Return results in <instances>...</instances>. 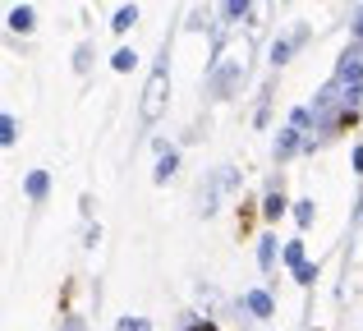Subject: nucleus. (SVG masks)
Segmentation results:
<instances>
[{
    "instance_id": "6ab92c4d",
    "label": "nucleus",
    "mask_w": 363,
    "mask_h": 331,
    "mask_svg": "<svg viewBox=\"0 0 363 331\" xmlns=\"http://www.w3.org/2000/svg\"><path fill=\"white\" fill-rule=\"evenodd\" d=\"M313 281H318V267H308V262H303V267H299V286H313Z\"/></svg>"
},
{
    "instance_id": "2eb2a0df",
    "label": "nucleus",
    "mask_w": 363,
    "mask_h": 331,
    "mask_svg": "<svg viewBox=\"0 0 363 331\" xmlns=\"http://www.w3.org/2000/svg\"><path fill=\"white\" fill-rule=\"evenodd\" d=\"M313 212H318V207H313V198L294 203V221H299V225H308V221H313Z\"/></svg>"
},
{
    "instance_id": "f8f14e48",
    "label": "nucleus",
    "mask_w": 363,
    "mask_h": 331,
    "mask_svg": "<svg viewBox=\"0 0 363 331\" xmlns=\"http://www.w3.org/2000/svg\"><path fill=\"white\" fill-rule=\"evenodd\" d=\"M111 64H116V69H120V74H129V69H133V64H138V55H133V51H129V46H120V51H116V55H111Z\"/></svg>"
},
{
    "instance_id": "4468645a",
    "label": "nucleus",
    "mask_w": 363,
    "mask_h": 331,
    "mask_svg": "<svg viewBox=\"0 0 363 331\" xmlns=\"http://www.w3.org/2000/svg\"><path fill=\"white\" fill-rule=\"evenodd\" d=\"M285 262H290L294 271L303 267V240H290V244H285Z\"/></svg>"
},
{
    "instance_id": "423d86ee",
    "label": "nucleus",
    "mask_w": 363,
    "mask_h": 331,
    "mask_svg": "<svg viewBox=\"0 0 363 331\" xmlns=\"http://www.w3.org/2000/svg\"><path fill=\"white\" fill-rule=\"evenodd\" d=\"M175 166H179V157L170 152V147H161V162H157V184H166V179L175 175Z\"/></svg>"
},
{
    "instance_id": "f03ea898",
    "label": "nucleus",
    "mask_w": 363,
    "mask_h": 331,
    "mask_svg": "<svg viewBox=\"0 0 363 331\" xmlns=\"http://www.w3.org/2000/svg\"><path fill=\"white\" fill-rule=\"evenodd\" d=\"M336 83H354V88H363V51H350L345 60H340Z\"/></svg>"
},
{
    "instance_id": "412c9836",
    "label": "nucleus",
    "mask_w": 363,
    "mask_h": 331,
    "mask_svg": "<svg viewBox=\"0 0 363 331\" xmlns=\"http://www.w3.org/2000/svg\"><path fill=\"white\" fill-rule=\"evenodd\" d=\"M354 33L363 37V9H359V14H354Z\"/></svg>"
},
{
    "instance_id": "aec40b11",
    "label": "nucleus",
    "mask_w": 363,
    "mask_h": 331,
    "mask_svg": "<svg viewBox=\"0 0 363 331\" xmlns=\"http://www.w3.org/2000/svg\"><path fill=\"white\" fill-rule=\"evenodd\" d=\"M120 331H152V327L143 322V318H133V322H129V318H124V322H120Z\"/></svg>"
},
{
    "instance_id": "1a4fd4ad",
    "label": "nucleus",
    "mask_w": 363,
    "mask_h": 331,
    "mask_svg": "<svg viewBox=\"0 0 363 331\" xmlns=\"http://www.w3.org/2000/svg\"><path fill=\"white\" fill-rule=\"evenodd\" d=\"M262 216H267V221H276V216H285V198L276 193V189L267 193V203H262Z\"/></svg>"
},
{
    "instance_id": "6e6552de",
    "label": "nucleus",
    "mask_w": 363,
    "mask_h": 331,
    "mask_svg": "<svg viewBox=\"0 0 363 331\" xmlns=\"http://www.w3.org/2000/svg\"><path fill=\"white\" fill-rule=\"evenodd\" d=\"M133 23H138V9L124 5V9H116V23H111V28H116V33H129Z\"/></svg>"
},
{
    "instance_id": "dca6fc26",
    "label": "nucleus",
    "mask_w": 363,
    "mask_h": 331,
    "mask_svg": "<svg viewBox=\"0 0 363 331\" xmlns=\"http://www.w3.org/2000/svg\"><path fill=\"white\" fill-rule=\"evenodd\" d=\"M313 120H318V116H313L308 106H299V111H294V116H290V125H294V129H299V134H303V129H308Z\"/></svg>"
},
{
    "instance_id": "9b49d317",
    "label": "nucleus",
    "mask_w": 363,
    "mask_h": 331,
    "mask_svg": "<svg viewBox=\"0 0 363 331\" xmlns=\"http://www.w3.org/2000/svg\"><path fill=\"white\" fill-rule=\"evenodd\" d=\"M257 262H262V267H272V262H276V235L257 240Z\"/></svg>"
},
{
    "instance_id": "39448f33",
    "label": "nucleus",
    "mask_w": 363,
    "mask_h": 331,
    "mask_svg": "<svg viewBox=\"0 0 363 331\" xmlns=\"http://www.w3.org/2000/svg\"><path fill=\"white\" fill-rule=\"evenodd\" d=\"M9 28H14V33H33V9L14 5V9H9Z\"/></svg>"
},
{
    "instance_id": "7ed1b4c3",
    "label": "nucleus",
    "mask_w": 363,
    "mask_h": 331,
    "mask_svg": "<svg viewBox=\"0 0 363 331\" xmlns=\"http://www.w3.org/2000/svg\"><path fill=\"white\" fill-rule=\"evenodd\" d=\"M299 147H308L299 129H294V125H290V129H281V138H276V157H294Z\"/></svg>"
},
{
    "instance_id": "ddd939ff",
    "label": "nucleus",
    "mask_w": 363,
    "mask_h": 331,
    "mask_svg": "<svg viewBox=\"0 0 363 331\" xmlns=\"http://www.w3.org/2000/svg\"><path fill=\"white\" fill-rule=\"evenodd\" d=\"M294 46H299L294 37H285V42H276V46H272V64H285V60H290V51H294Z\"/></svg>"
},
{
    "instance_id": "f257e3e1",
    "label": "nucleus",
    "mask_w": 363,
    "mask_h": 331,
    "mask_svg": "<svg viewBox=\"0 0 363 331\" xmlns=\"http://www.w3.org/2000/svg\"><path fill=\"white\" fill-rule=\"evenodd\" d=\"M166 92H170V74H166V64H157V69L147 74V88H143V101H138L143 125H152V120L161 116V106H166Z\"/></svg>"
},
{
    "instance_id": "20e7f679",
    "label": "nucleus",
    "mask_w": 363,
    "mask_h": 331,
    "mask_svg": "<svg viewBox=\"0 0 363 331\" xmlns=\"http://www.w3.org/2000/svg\"><path fill=\"white\" fill-rule=\"evenodd\" d=\"M244 304H248V313H253V318H272V295H267V290L244 295Z\"/></svg>"
},
{
    "instance_id": "0eeeda50",
    "label": "nucleus",
    "mask_w": 363,
    "mask_h": 331,
    "mask_svg": "<svg viewBox=\"0 0 363 331\" xmlns=\"http://www.w3.org/2000/svg\"><path fill=\"white\" fill-rule=\"evenodd\" d=\"M46 189H51V175H46V170H33V175H28V198H46Z\"/></svg>"
},
{
    "instance_id": "9d476101",
    "label": "nucleus",
    "mask_w": 363,
    "mask_h": 331,
    "mask_svg": "<svg viewBox=\"0 0 363 331\" xmlns=\"http://www.w3.org/2000/svg\"><path fill=\"white\" fill-rule=\"evenodd\" d=\"M14 138H18V120L14 116H0V143L14 147Z\"/></svg>"
},
{
    "instance_id": "a211bd4d",
    "label": "nucleus",
    "mask_w": 363,
    "mask_h": 331,
    "mask_svg": "<svg viewBox=\"0 0 363 331\" xmlns=\"http://www.w3.org/2000/svg\"><path fill=\"white\" fill-rule=\"evenodd\" d=\"M248 14V0H230V5H225V18H244Z\"/></svg>"
},
{
    "instance_id": "f3484780",
    "label": "nucleus",
    "mask_w": 363,
    "mask_h": 331,
    "mask_svg": "<svg viewBox=\"0 0 363 331\" xmlns=\"http://www.w3.org/2000/svg\"><path fill=\"white\" fill-rule=\"evenodd\" d=\"M88 60H92V46H79V51H74V69H88Z\"/></svg>"
}]
</instances>
